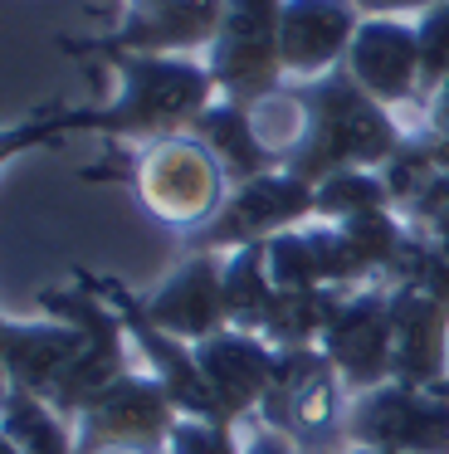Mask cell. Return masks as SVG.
<instances>
[{
  "instance_id": "2e32d148",
  "label": "cell",
  "mask_w": 449,
  "mask_h": 454,
  "mask_svg": "<svg viewBox=\"0 0 449 454\" xmlns=\"http://www.w3.org/2000/svg\"><path fill=\"white\" fill-rule=\"evenodd\" d=\"M361 20L366 15H361L357 0H283L279 50L288 83L322 79V74L342 69Z\"/></svg>"
},
{
  "instance_id": "603a6c76",
  "label": "cell",
  "mask_w": 449,
  "mask_h": 454,
  "mask_svg": "<svg viewBox=\"0 0 449 454\" xmlns=\"http://www.w3.org/2000/svg\"><path fill=\"white\" fill-rule=\"evenodd\" d=\"M269 269H273V284L279 288H327L322 284V264H318L308 225L269 239Z\"/></svg>"
},
{
  "instance_id": "e0dca14e",
  "label": "cell",
  "mask_w": 449,
  "mask_h": 454,
  "mask_svg": "<svg viewBox=\"0 0 449 454\" xmlns=\"http://www.w3.org/2000/svg\"><path fill=\"white\" fill-rule=\"evenodd\" d=\"M83 356V333L64 317H0V372L10 391L54 395Z\"/></svg>"
},
{
  "instance_id": "8fae6325",
  "label": "cell",
  "mask_w": 449,
  "mask_h": 454,
  "mask_svg": "<svg viewBox=\"0 0 449 454\" xmlns=\"http://www.w3.org/2000/svg\"><path fill=\"white\" fill-rule=\"evenodd\" d=\"M318 347L337 366L347 395H361V391H376V386L396 381V313H390V288L386 284L342 288Z\"/></svg>"
},
{
  "instance_id": "5b68a950",
  "label": "cell",
  "mask_w": 449,
  "mask_h": 454,
  "mask_svg": "<svg viewBox=\"0 0 449 454\" xmlns=\"http://www.w3.org/2000/svg\"><path fill=\"white\" fill-rule=\"evenodd\" d=\"M35 303L44 317H64V323H74L78 333H83V356H78L74 372L59 381V391L49 395V405H54L59 415L78 420V411H83L98 391H107L113 381H122V376L132 372V337H127V327H122V313L78 274H74V284H64V288H39Z\"/></svg>"
},
{
  "instance_id": "9a60e30c",
  "label": "cell",
  "mask_w": 449,
  "mask_h": 454,
  "mask_svg": "<svg viewBox=\"0 0 449 454\" xmlns=\"http://www.w3.org/2000/svg\"><path fill=\"white\" fill-rule=\"evenodd\" d=\"M142 308L156 327H166L181 342H205L220 327H230L224 313V254H181V264L142 294Z\"/></svg>"
},
{
  "instance_id": "4316f807",
  "label": "cell",
  "mask_w": 449,
  "mask_h": 454,
  "mask_svg": "<svg viewBox=\"0 0 449 454\" xmlns=\"http://www.w3.org/2000/svg\"><path fill=\"white\" fill-rule=\"evenodd\" d=\"M244 454H303V450L288 440V434L273 430V425L249 420V425H244Z\"/></svg>"
},
{
  "instance_id": "83f0119b",
  "label": "cell",
  "mask_w": 449,
  "mask_h": 454,
  "mask_svg": "<svg viewBox=\"0 0 449 454\" xmlns=\"http://www.w3.org/2000/svg\"><path fill=\"white\" fill-rule=\"evenodd\" d=\"M361 5V15H396V20H406V15H425V11H435L439 0H357Z\"/></svg>"
},
{
  "instance_id": "ffe728a7",
  "label": "cell",
  "mask_w": 449,
  "mask_h": 454,
  "mask_svg": "<svg viewBox=\"0 0 449 454\" xmlns=\"http://www.w3.org/2000/svg\"><path fill=\"white\" fill-rule=\"evenodd\" d=\"M337 298H342V288H279L259 337L273 342L279 352L318 347L322 333H327V317H332V308H337Z\"/></svg>"
},
{
  "instance_id": "9c48e42d",
  "label": "cell",
  "mask_w": 449,
  "mask_h": 454,
  "mask_svg": "<svg viewBox=\"0 0 449 454\" xmlns=\"http://www.w3.org/2000/svg\"><path fill=\"white\" fill-rule=\"evenodd\" d=\"M224 0H171L156 11H122L98 35H59V50L74 59H98L107 54H166V59H195L220 35Z\"/></svg>"
},
{
  "instance_id": "f1b7e54d",
  "label": "cell",
  "mask_w": 449,
  "mask_h": 454,
  "mask_svg": "<svg viewBox=\"0 0 449 454\" xmlns=\"http://www.w3.org/2000/svg\"><path fill=\"white\" fill-rule=\"evenodd\" d=\"M156 5H171V0H127L122 11H156Z\"/></svg>"
},
{
  "instance_id": "d6986e66",
  "label": "cell",
  "mask_w": 449,
  "mask_h": 454,
  "mask_svg": "<svg viewBox=\"0 0 449 454\" xmlns=\"http://www.w3.org/2000/svg\"><path fill=\"white\" fill-rule=\"evenodd\" d=\"M0 444L20 454H78L74 450V420L59 415L44 395L10 391L0 401Z\"/></svg>"
},
{
  "instance_id": "3957f363",
  "label": "cell",
  "mask_w": 449,
  "mask_h": 454,
  "mask_svg": "<svg viewBox=\"0 0 449 454\" xmlns=\"http://www.w3.org/2000/svg\"><path fill=\"white\" fill-rule=\"evenodd\" d=\"M78 176L83 181H127L137 191V200L181 239L191 230H201L224 206V196H230V176L210 157V147L195 142L191 132L161 137L152 147H113L98 167H83Z\"/></svg>"
},
{
  "instance_id": "7c38bea8",
  "label": "cell",
  "mask_w": 449,
  "mask_h": 454,
  "mask_svg": "<svg viewBox=\"0 0 449 454\" xmlns=\"http://www.w3.org/2000/svg\"><path fill=\"white\" fill-rule=\"evenodd\" d=\"M74 274L88 278V284L122 313V327H127V337H132V352H142V362H146L142 372H152L156 381L166 386V395L176 401V411L201 415V420H220L215 395H210V386H205V376H201V362H195V347L181 342V337H171L166 327H156L152 317H146V308H142V294H132L122 278L93 274V269H74Z\"/></svg>"
},
{
  "instance_id": "8992f818",
  "label": "cell",
  "mask_w": 449,
  "mask_h": 454,
  "mask_svg": "<svg viewBox=\"0 0 449 454\" xmlns=\"http://www.w3.org/2000/svg\"><path fill=\"white\" fill-rule=\"evenodd\" d=\"M283 0H224L220 35L205 50V69L215 79V93L244 108L283 98L288 74L279 50Z\"/></svg>"
},
{
  "instance_id": "5bb4252c",
  "label": "cell",
  "mask_w": 449,
  "mask_h": 454,
  "mask_svg": "<svg viewBox=\"0 0 449 454\" xmlns=\"http://www.w3.org/2000/svg\"><path fill=\"white\" fill-rule=\"evenodd\" d=\"M195 362H201V376L215 395L220 420L249 425L273 386L279 347L264 342L259 333H244V327H220L215 337L195 342Z\"/></svg>"
},
{
  "instance_id": "7402d4cb",
  "label": "cell",
  "mask_w": 449,
  "mask_h": 454,
  "mask_svg": "<svg viewBox=\"0 0 449 454\" xmlns=\"http://www.w3.org/2000/svg\"><path fill=\"white\" fill-rule=\"evenodd\" d=\"M366 210H396L390 186H386L381 171H337V176L318 181V220L337 225V220L366 215Z\"/></svg>"
},
{
  "instance_id": "ac0fdd59",
  "label": "cell",
  "mask_w": 449,
  "mask_h": 454,
  "mask_svg": "<svg viewBox=\"0 0 449 454\" xmlns=\"http://www.w3.org/2000/svg\"><path fill=\"white\" fill-rule=\"evenodd\" d=\"M191 137L210 147V157L220 161V171L230 176V186H244L254 176H269V171H283V147L269 142L254 122V108L244 103H230L215 93L201 108V118L191 122Z\"/></svg>"
},
{
  "instance_id": "f546056e",
  "label": "cell",
  "mask_w": 449,
  "mask_h": 454,
  "mask_svg": "<svg viewBox=\"0 0 449 454\" xmlns=\"http://www.w3.org/2000/svg\"><path fill=\"white\" fill-rule=\"evenodd\" d=\"M347 454H396V450H371V444H347Z\"/></svg>"
},
{
  "instance_id": "1f68e13d",
  "label": "cell",
  "mask_w": 449,
  "mask_h": 454,
  "mask_svg": "<svg viewBox=\"0 0 449 454\" xmlns=\"http://www.w3.org/2000/svg\"><path fill=\"white\" fill-rule=\"evenodd\" d=\"M0 454H20V450H10V444H0Z\"/></svg>"
},
{
  "instance_id": "44dd1931",
  "label": "cell",
  "mask_w": 449,
  "mask_h": 454,
  "mask_svg": "<svg viewBox=\"0 0 449 454\" xmlns=\"http://www.w3.org/2000/svg\"><path fill=\"white\" fill-rule=\"evenodd\" d=\"M273 298H279V284H273V269H269V245L224 254V313H230V327L259 333Z\"/></svg>"
},
{
  "instance_id": "cb8c5ba5",
  "label": "cell",
  "mask_w": 449,
  "mask_h": 454,
  "mask_svg": "<svg viewBox=\"0 0 449 454\" xmlns=\"http://www.w3.org/2000/svg\"><path fill=\"white\" fill-rule=\"evenodd\" d=\"M244 425L230 420H201V415H181L171 430L166 454H244Z\"/></svg>"
},
{
  "instance_id": "4dcf8cb0",
  "label": "cell",
  "mask_w": 449,
  "mask_h": 454,
  "mask_svg": "<svg viewBox=\"0 0 449 454\" xmlns=\"http://www.w3.org/2000/svg\"><path fill=\"white\" fill-rule=\"evenodd\" d=\"M435 391H445V395H449V376H439V381H435Z\"/></svg>"
},
{
  "instance_id": "7a4b0ae2",
  "label": "cell",
  "mask_w": 449,
  "mask_h": 454,
  "mask_svg": "<svg viewBox=\"0 0 449 454\" xmlns=\"http://www.w3.org/2000/svg\"><path fill=\"white\" fill-rule=\"evenodd\" d=\"M283 98L298 108V132L283 147V167L312 186L337 171H381L410 137V128H400L396 113L371 98L347 69L288 83Z\"/></svg>"
},
{
  "instance_id": "ba28073f",
  "label": "cell",
  "mask_w": 449,
  "mask_h": 454,
  "mask_svg": "<svg viewBox=\"0 0 449 454\" xmlns=\"http://www.w3.org/2000/svg\"><path fill=\"white\" fill-rule=\"evenodd\" d=\"M181 420L176 401L166 395V386L152 372H127L122 381H113L107 391H98L93 401L78 411L74 420V450L78 454H166L171 430Z\"/></svg>"
},
{
  "instance_id": "4fadbf2b",
  "label": "cell",
  "mask_w": 449,
  "mask_h": 454,
  "mask_svg": "<svg viewBox=\"0 0 449 454\" xmlns=\"http://www.w3.org/2000/svg\"><path fill=\"white\" fill-rule=\"evenodd\" d=\"M342 69H347L376 103H386L390 113L396 108H425V59H420L415 20L366 15Z\"/></svg>"
},
{
  "instance_id": "277c9868",
  "label": "cell",
  "mask_w": 449,
  "mask_h": 454,
  "mask_svg": "<svg viewBox=\"0 0 449 454\" xmlns=\"http://www.w3.org/2000/svg\"><path fill=\"white\" fill-rule=\"evenodd\" d=\"M347 386L322 347L279 352L273 386L254 420L288 434L303 454H347Z\"/></svg>"
},
{
  "instance_id": "d4e9b609",
  "label": "cell",
  "mask_w": 449,
  "mask_h": 454,
  "mask_svg": "<svg viewBox=\"0 0 449 454\" xmlns=\"http://www.w3.org/2000/svg\"><path fill=\"white\" fill-rule=\"evenodd\" d=\"M420 30V59H425V98L449 79V0H439L435 11L415 20Z\"/></svg>"
},
{
  "instance_id": "52a82bcc",
  "label": "cell",
  "mask_w": 449,
  "mask_h": 454,
  "mask_svg": "<svg viewBox=\"0 0 449 454\" xmlns=\"http://www.w3.org/2000/svg\"><path fill=\"white\" fill-rule=\"evenodd\" d=\"M312 220H318V186L283 167L244 186H230L224 206L181 239V254H234L249 245H269L273 235L303 230Z\"/></svg>"
},
{
  "instance_id": "484cf974",
  "label": "cell",
  "mask_w": 449,
  "mask_h": 454,
  "mask_svg": "<svg viewBox=\"0 0 449 454\" xmlns=\"http://www.w3.org/2000/svg\"><path fill=\"white\" fill-rule=\"evenodd\" d=\"M425 118H420V137L429 142V152H435V161H439V171H449V79L439 83L435 93L425 98Z\"/></svg>"
},
{
  "instance_id": "6da1fadb",
  "label": "cell",
  "mask_w": 449,
  "mask_h": 454,
  "mask_svg": "<svg viewBox=\"0 0 449 454\" xmlns=\"http://www.w3.org/2000/svg\"><path fill=\"white\" fill-rule=\"evenodd\" d=\"M117 93L107 103H54L10 122L0 157H25L64 137H107L113 147H152L161 137L191 132L201 108L215 98L205 59H166V54H107Z\"/></svg>"
},
{
  "instance_id": "30bf717a",
  "label": "cell",
  "mask_w": 449,
  "mask_h": 454,
  "mask_svg": "<svg viewBox=\"0 0 449 454\" xmlns=\"http://www.w3.org/2000/svg\"><path fill=\"white\" fill-rule=\"evenodd\" d=\"M347 444L396 454H449V395L415 381H386L347 401Z\"/></svg>"
}]
</instances>
